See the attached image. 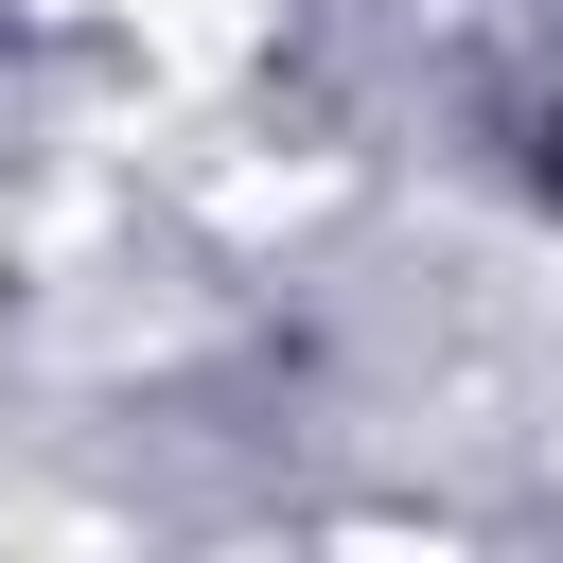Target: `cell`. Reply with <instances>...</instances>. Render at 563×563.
Returning a JSON list of instances; mask_svg holds the SVG:
<instances>
[{"label":"cell","instance_id":"6da1fadb","mask_svg":"<svg viewBox=\"0 0 563 563\" xmlns=\"http://www.w3.org/2000/svg\"><path fill=\"white\" fill-rule=\"evenodd\" d=\"M545 176H563V106H545Z\"/></svg>","mask_w":563,"mask_h":563}]
</instances>
